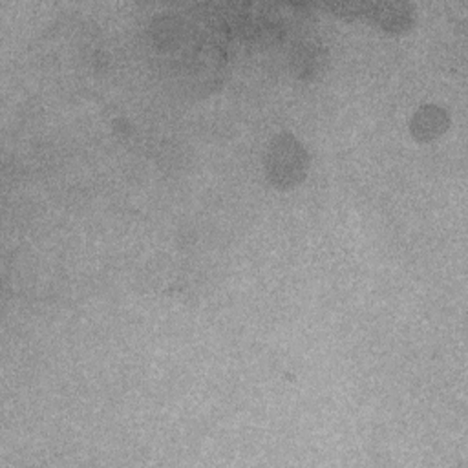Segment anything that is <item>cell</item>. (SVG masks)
<instances>
[{
	"label": "cell",
	"mask_w": 468,
	"mask_h": 468,
	"mask_svg": "<svg viewBox=\"0 0 468 468\" xmlns=\"http://www.w3.org/2000/svg\"><path fill=\"white\" fill-rule=\"evenodd\" d=\"M263 170L267 181L274 188H294L309 172V152L291 132H280L267 144Z\"/></svg>",
	"instance_id": "obj_1"
},
{
	"label": "cell",
	"mask_w": 468,
	"mask_h": 468,
	"mask_svg": "<svg viewBox=\"0 0 468 468\" xmlns=\"http://www.w3.org/2000/svg\"><path fill=\"white\" fill-rule=\"evenodd\" d=\"M325 7L340 16L367 18L388 33H404L415 22V7L406 2H346Z\"/></svg>",
	"instance_id": "obj_2"
},
{
	"label": "cell",
	"mask_w": 468,
	"mask_h": 468,
	"mask_svg": "<svg viewBox=\"0 0 468 468\" xmlns=\"http://www.w3.org/2000/svg\"><path fill=\"white\" fill-rule=\"evenodd\" d=\"M329 64V53L324 42L314 35L298 37L289 51V66L296 79L313 82L324 77Z\"/></svg>",
	"instance_id": "obj_3"
},
{
	"label": "cell",
	"mask_w": 468,
	"mask_h": 468,
	"mask_svg": "<svg viewBox=\"0 0 468 468\" xmlns=\"http://www.w3.org/2000/svg\"><path fill=\"white\" fill-rule=\"evenodd\" d=\"M450 126V115L437 104L417 108L410 119V133L419 143H430L441 137Z\"/></svg>",
	"instance_id": "obj_4"
}]
</instances>
